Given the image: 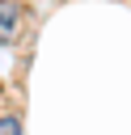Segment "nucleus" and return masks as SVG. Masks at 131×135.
<instances>
[{
    "label": "nucleus",
    "instance_id": "obj_2",
    "mask_svg": "<svg viewBox=\"0 0 131 135\" xmlns=\"http://www.w3.org/2000/svg\"><path fill=\"white\" fill-rule=\"evenodd\" d=\"M0 135H21V118L17 114H0Z\"/></svg>",
    "mask_w": 131,
    "mask_h": 135
},
{
    "label": "nucleus",
    "instance_id": "obj_1",
    "mask_svg": "<svg viewBox=\"0 0 131 135\" xmlns=\"http://www.w3.org/2000/svg\"><path fill=\"white\" fill-rule=\"evenodd\" d=\"M17 0H0V30H17Z\"/></svg>",
    "mask_w": 131,
    "mask_h": 135
}]
</instances>
